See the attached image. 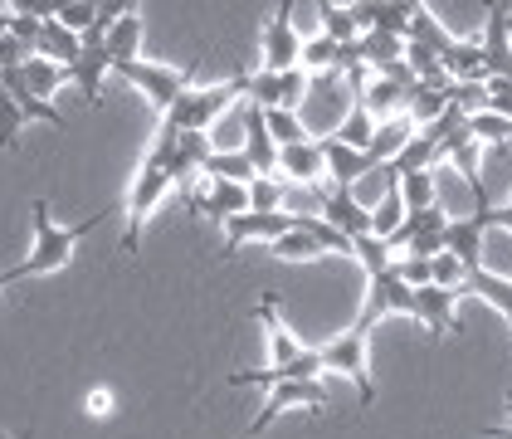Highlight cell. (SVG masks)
I'll use <instances>...</instances> for the list:
<instances>
[{
	"label": "cell",
	"instance_id": "1",
	"mask_svg": "<svg viewBox=\"0 0 512 439\" xmlns=\"http://www.w3.org/2000/svg\"><path fill=\"white\" fill-rule=\"evenodd\" d=\"M30 215H35V249H30L15 269H5V274H0V288H10V283H20V279H35V274H54L59 264H69L74 244H79L83 235H93V230L103 225V215H108V210L88 215V220L69 225V230H64V225H54L49 200H35V205H30Z\"/></svg>",
	"mask_w": 512,
	"mask_h": 439
},
{
	"label": "cell",
	"instance_id": "2",
	"mask_svg": "<svg viewBox=\"0 0 512 439\" xmlns=\"http://www.w3.org/2000/svg\"><path fill=\"white\" fill-rule=\"evenodd\" d=\"M176 137H181V132L157 127V142H152V152H147L137 181H132V191H127V235H122V254H137L147 215H152L157 200L171 191V171H166V166H171V152H176Z\"/></svg>",
	"mask_w": 512,
	"mask_h": 439
},
{
	"label": "cell",
	"instance_id": "3",
	"mask_svg": "<svg viewBox=\"0 0 512 439\" xmlns=\"http://www.w3.org/2000/svg\"><path fill=\"white\" fill-rule=\"evenodd\" d=\"M235 98H249V74H235V79L215 83V88H186L176 98V108L161 118V127L166 132H210L235 108Z\"/></svg>",
	"mask_w": 512,
	"mask_h": 439
},
{
	"label": "cell",
	"instance_id": "4",
	"mask_svg": "<svg viewBox=\"0 0 512 439\" xmlns=\"http://www.w3.org/2000/svg\"><path fill=\"white\" fill-rule=\"evenodd\" d=\"M352 108H356V88L347 83L342 69L308 74V98H303V108H298V118H303V127H308V137H313V132L332 137Z\"/></svg>",
	"mask_w": 512,
	"mask_h": 439
},
{
	"label": "cell",
	"instance_id": "5",
	"mask_svg": "<svg viewBox=\"0 0 512 439\" xmlns=\"http://www.w3.org/2000/svg\"><path fill=\"white\" fill-rule=\"evenodd\" d=\"M113 74L132 83L137 93H147L152 103L161 108V118L176 108V98L191 88V69H171V64H147V59H132V64H118Z\"/></svg>",
	"mask_w": 512,
	"mask_h": 439
},
{
	"label": "cell",
	"instance_id": "6",
	"mask_svg": "<svg viewBox=\"0 0 512 439\" xmlns=\"http://www.w3.org/2000/svg\"><path fill=\"white\" fill-rule=\"evenodd\" d=\"M322 352V371H337V376H347L356 386V396L361 405H371L376 400V386H371V366H366V332H356L347 327L342 337H332L327 347H317Z\"/></svg>",
	"mask_w": 512,
	"mask_h": 439
},
{
	"label": "cell",
	"instance_id": "7",
	"mask_svg": "<svg viewBox=\"0 0 512 439\" xmlns=\"http://www.w3.org/2000/svg\"><path fill=\"white\" fill-rule=\"evenodd\" d=\"M303 69V35L293 25V0H283L274 20L264 25V74H288Z\"/></svg>",
	"mask_w": 512,
	"mask_h": 439
},
{
	"label": "cell",
	"instance_id": "8",
	"mask_svg": "<svg viewBox=\"0 0 512 439\" xmlns=\"http://www.w3.org/2000/svg\"><path fill=\"white\" fill-rule=\"evenodd\" d=\"M391 313H405V318H415V288H405L395 269L386 274H376V279L366 283V308H361V318L352 322L356 332H371L381 318H391Z\"/></svg>",
	"mask_w": 512,
	"mask_h": 439
},
{
	"label": "cell",
	"instance_id": "9",
	"mask_svg": "<svg viewBox=\"0 0 512 439\" xmlns=\"http://www.w3.org/2000/svg\"><path fill=\"white\" fill-rule=\"evenodd\" d=\"M308 98V69H288V74H249V103L254 108H283V113H298Z\"/></svg>",
	"mask_w": 512,
	"mask_h": 439
},
{
	"label": "cell",
	"instance_id": "10",
	"mask_svg": "<svg viewBox=\"0 0 512 439\" xmlns=\"http://www.w3.org/2000/svg\"><path fill=\"white\" fill-rule=\"evenodd\" d=\"M293 405H308V410H327V391H322V381H278L269 400H264V410L254 415V425H249V435H264L269 425H274L283 410H293Z\"/></svg>",
	"mask_w": 512,
	"mask_h": 439
},
{
	"label": "cell",
	"instance_id": "11",
	"mask_svg": "<svg viewBox=\"0 0 512 439\" xmlns=\"http://www.w3.org/2000/svg\"><path fill=\"white\" fill-rule=\"evenodd\" d=\"M288 230H298V220H293V215H283V210H278V215H254V210H249V215L225 220V249H220V254H225V259H235L249 240L274 244V240H283Z\"/></svg>",
	"mask_w": 512,
	"mask_h": 439
},
{
	"label": "cell",
	"instance_id": "12",
	"mask_svg": "<svg viewBox=\"0 0 512 439\" xmlns=\"http://www.w3.org/2000/svg\"><path fill=\"white\" fill-rule=\"evenodd\" d=\"M483 64H488V79H512V5L498 0L488 5V25H483Z\"/></svg>",
	"mask_w": 512,
	"mask_h": 439
},
{
	"label": "cell",
	"instance_id": "13",
	"mask_svg": "<svg viewBox=\"0 0 512 439\" xmlns=\"http://www.w3.org/2000/svg\"><path fill=\"white\" fill-rule=\"evenodd\" d=\"M191 210L196 215H210V220H235V215H249V186L239 181H210L191 191Z\"/></svg>",
	"mask_w": 512,
	"mask_h": 439
},
{
	"label": "cell",
	"instance_id": "14",
	"mask_svg": "<svg viewBox=\"0 0 512 439\" xmlns=\"http://www.w3.org/2000/svg\"><path fill=\"white\" fill-rule=\"evenodd\" d=\"M361 35L366 30H381V35H395V40H410V15H415V0H361L352 5Z\"/></svg>",
	"mask_w": 512,
	"mask_h": 439
},
{
	"label": "cell",
	"instance_id": "15",
	"mask_svg": "<svg viewBox=\"0 0 512 439\" xmlns=\"http://www.w3.org/2000/svg\"><path fill=\"white\" fill-rule=\"evenodd\" d=\"M278 181L288 186H322L327 181V157H322V142H298V147H283L278 152Z\"/></svg>",
	"mask_w": 512,
	"mask_h": 439
},
{
	"label": "cell",
	"instance_id": "16",
	"mask_svg": "<svg viewBox=\"0 0 512 439\" xmlns=\"http://www.w3.org/2000/svg\"><path fill=\"white\" fill-rule=\"evenodd\" d=\"M322 142V157H327V181L337 186V191H352L356 181H366L371 171H376V161L371 152H356V147H342L337 137H317Z\"/></svg>",
	"mask_w": 512,
	"mask_h": 439
},
{
	"label": "cell",
	"instance_id": "17",
	"mask_svg": "<svg viewBox=\"0 0 512 439\" xmlns=\"http://www.w3.org/2000/svg\"><path fill=\"white\" fill-rule=\"evenodd\" d=\"M322 220L332 225V230H342L347 240H366L371 235V210L352 196V191H337V186H327V200H322Z\"/></svg>",
	"mask_w": 512,
	"mask_h": 439
},
{
	"label": "cell",
	"instance_id": "18",
	"mask_svg": "<svg viewBox=\"0 0 512 439\" xmlns=\"http://www.w3.org/2000/svg\"><path fill=\"white\" fill-rule=\"evenodd\" d=\"M244 157H249V166L259 176H274L278 171V142L264 127V108H254V103H244Z\"/></svg>",
	"mask_w": 512,
	"mask_h": 439
},
{
	"label": "cell",
	"instance_id": "19",
	"mask_svg": "<svg viewBox=\"0 0 512 439\" xmlns=\"http://www.w3.org/2000/svg\"><path fill=\"white\" fill-rule=\"evenodd\" d=\"M254 318L264 322V332H269V366H274V371L293 366V361L308 352V347H303V342H298V337H293V332L283 327V318H278V303H274V298H264V303L254 308Z\"/></svg>",
	"mask_w": 512,
	"mask_h": 439
},
{
	"label": "cell",
	"instance_id": "20",
	"mask_svg": "<svg viewBox=\"0 0 512 439\" xmlns=\"http://www.w3.org/2000/svg\"><path fill=\"white\" fill-rule=\"evenodd\" d=\"M205 161H210V137L205 132H181L176 137V152H171V186H191L196 176H205Z\"/></svg>",
	"mask_w": 512,
	"mask_h": 439
},
{
	"label": "cell",
	"instance_id": "21",
	"mask_svg": "<svg viewBox=\"0 0 512 439\" xmlns=\"http://www.w3.org/2000/svg\"><path fill=\"white\" fill-rule=\"evenodd\" d=\"M454 303H459L454 288H439V283L415 288V318L425 322L434 337H449V332H454Z\"/></svg>",
	"mask_w": 512,
	"mask_h": 439
},
{
	"label": "cell",
	"instance_id": "22",
	"mask_svg": "<svg viewBox=\"0 0 512 439\" xmlns=\"http://www.w3.org/2000/svg\"><path fill=\"white\" fill-rule=\"evenodd\" d=\"M483 235H488V230H483L473 215L449 220V225H444V254H454V259L473 274V269H483Z\"/></svg>",
	"mask_w": 512,
	"mask_h": 439
},
{
	"label": "cell",
	"instance_id": "23",
	"mask_svg": "<svg viewBox=\"0 0 512 439\" xmlns=\"http://www.w3.org/2000/svg\"><path fill=\"white\" fill-rule=\"evenodd\" d=\"M410 137H415V122L400 113V118H391V122H376V137H371V147H366V152H371L376 166H391V161L410 147Z\"/></svg>",
	"mask_w": 512,
	"mask_h": 439
},
{
	"label": "cell",
	"instance_id": "24",
	"mask_svg": "<svg viewBox=\"0 0 512 439\" xmlns=\"http://www.w3.org/2000/svg\"><path fill=\"white\" fill-rule=\"evenodd\" d=\"M449 108H454V103H449V88H425V83H415L410 98H405V118L415 122V132H425V127L439 122Z\"/></svg>",
	"mask_w": 512,
	"mask_h": 439
},
{
	"label": "cell",
	"instance_id": "25",
	"mask_svg": "<svg viewBox=\"0 0 512 439\" xmlns=\"http://www.w3.org/2000/svg\"><path fill=\"white\" fill-rule=\"evenodd\" d=\"M405 44H425L430 54H439V64H444V54H449L459 40H454V35H449V30L434 20L430 5H415V15H410V40H405Z\"/></svg>",
	"mask_w": 512,
	"mask_h": 439
},
{
	"label": "cell",
	"instance_id": "26",
	"mask_svg": "<svg viewBox=\"0 0 512 439\" xmlns=\"http://www.w3.org/2000/svg\"><path fill=\"white\" fill-rule=\"evenodd\" d=\"M137 44H142V15H137V5H127L122 20L108 30V59H113V69L137 59Z\"/></svg>",
	"mask_w": 512,
	"mask_h": 439
},
{
	"label": "cell",
	"instance_id": "27",
	"mask_svg": "<svg viewBox=\"0 0 512 439\" xmlns=\"http://www.w3.org/2000/svg\"><path fill=\"white\" fill-rule=\"evenodd\" d=\"M464 293H478L483 303H493L512 327V283L508 279H498V274H488V269H473L469 279H464Z\"/></svg>",
	"mask_w": 512,
	"mask_h": 439
},
{
	"label": "cell",
	"instance_id": "28",
	"mask_svg": "<svg viewBox=\"0 0 512 439\" xmlns=\"http://www.w3.org/2000/svg\"><path fill=\"white\" fill-rule=\"evenodd\" d=\"M20 74H25L30 93H35L40 103H49V98H54V93H59V88L69 83V69H64V64H49V59H40V54H35V59H30V64H25Z\"/></svg>",
	"mask_w": 512,
	"mask_h": 439
},
{
	"label": "cell",
	"instance_id": "29",
	"mask_svg": "<svg viewBox=\"0 0 512 439\" xmlns=\"http://www.w3.org/2000/svg\"><path fill=\"white\" fill-rule=\"evenodd\" d=\"M444 225H449V220H444V210H439V205H434V210H405V225H400V230H395L386 244H391V254H395V249H410V244L420 240V235L444 230Z\"/></svg>",
	"mask_w": 512,
	"mask_h": 439
},
{
	"label": "cell",
	"instance_id": "30",
	"mask_svg": "<svg viewBox=\"0 0 512 439\" xmlns=\"http://www.w3.org/2000/svg\"><path fill=\"white\" fill-rule=\"evenodd\" d=\"M356 54H361V64H371V69H386V64H395V59H405V40L381 35V30H366V35L356 40Z\"/></svg>",
	"mask_w": 512,
	"mask_h": 439
},
{
	"label": "cell",
	"instance_id": "31",
	"mask_svg": "<svg viewBox=\"0 0 512 439\" xmlns=\"http://www.w3.org/2000/svg\"><path fill=\"white\" fill-rule=\"evenodd\" d=\"M317 15H322V35L337 44H356L361 40V25H356L352 5H332V0H322L317 5Z\"/></svg>",
	"mask_w": 512,
	"mask_h": 439
},
{
	"label": "cell",
	"instance_id": "32",
	"mask_svg": "<svg viewBox=\"0 0 512 439\" xmlns=\"http://www.w3.org/2000/svg\"><path fill=\"white\" fill-rule=\"evenodd\" d=\"M400 196H405V210H434L439 205V171L400 176Z\"/></svg>",
	"mask_w": 512,
	"mask_h": 439
},
{
	"label": "cell",
	"instance_id": "33",
	"mask_svg": "<svg viewBox=\"0 0 512 439\" xmlns=\"http://www.w3.org/2000/svg\"><path fill=\"white\" fill-rule=\"evenodd\" d=\"M400 225H405V196H400V186H391L386 196L376 200V210H371V235L376 240H391Z\"/></svg>",
	"mask_w": 512,
	"mask_h": 439
},
{
	"label": "cell",
	"instance_id": "34",
	"mask_svg": "<svg viewBox=\"0 0 512 439\" xmlns=\"http://www.w3.org/2000/svg\"><path fill=\"white\" fill-rule=\"evenodd\" d=\"M205 176H210V181H239V186H249L259 171L249 166V157H244V152H210V161H205Z\"/></svg>",
	"mask_w": 512,
	"mask_h": 439
},
{
	"label": "cell",
	"instance_id": "35",
	"mask_svg": "<svg viewBox=\"0 0 512 439\" xmlns=\"http://www.w3.org/2000/svg\"><path fill=\"white\" fill-rule=\"evenodd\" d=\"M332 137H337L342 147H356V152H366V147H371V137H376V118H371V113H366V108L356 103L352 113L342 118V127L332 132Z\"/></svg>",
	"mask_w": 512,
	"mask_h": 439
},
{
	"label": "cell",
	"instance_id": "36",
	"mask_svg": "<svg viewBox=\"0 0 512 439\" xmlns=\"http://www.w3.org/2000/svg\"><path fill=\"white\" fill-rule=\"evenodd\" d=\"M264 127H269V137L278 142V152H283V147H298V142H313L303 118H298V113H283V108H269V113H264Z\"/></svg>",
	"mask_w": 512,
	"mask_h": 439
},
{
	"label": "cell",
	"instance_id": "37",
	"mask_svg": "<svg viewBox=\"0 0 512 439\" xmlns=\"http://www.w3.org/2000/svg\"><path fill=\"white\" fill-rule=\"evenodd\" d=\"M483 269L512 283V235L508 230H488V235H483Z\"/></svg>",
	"mask_w": 512,
	"mask_h": 439
},
{
	"label": "cell",
	"instance_id": "38",
	"mask_svg": "<svg viewBox=\"0 0 512 439\" xmlns=\"http://www.w3.org/2000/svg\"><path fill=\"white\" fill-rule=\"evenodd\" d=\"M269 249H274L278 259H288V264H303V259H322V254H327V249H322L308 230H288V235H283V240H274Z\"/></svg>",
	"mask_w": 512,
	"mask_h": 439
},
{
	"label": "cell",
	"instance_id": "39",
	"mask_svg": "<svg viewBox=\"0 0 512 439\" xmlns=\"http://www.w3.org/2000/svg\"><path fill=\"white\" fill-rule=\"evenodd\" d=\"M469 137L478 142V147H483V142H488V147H508V142H512V122L498 118V113H473V118H469Z\"/></svg>",
	"mask_w": 512,
	"mask_h": 439
},
{
	"label": "cell",
	"instance_id": "40",
	"mask_svg": "<svg viewBox=\"0 0 512 439\" xmlns=\"http://www.w3.org/2000/svg\"><path fill=\"white\" fill-rule=\"evenodd\" d=\"M249 210L254 215H278L283 210V181L278 176H254L249 181Z\"/></svg>",
	"mask_w": 512,
	"mask_h": 439
},
{
	"label": "cell",
	"instance_id": "41",
	"mask_svg": "<svg viewBox=\"0 0 512 439\" xmlns=\"http://www.w3.org/2000/svg\"><path fill=\"white\" fill-rule=\"evenodd\" d=\"M352 254L361 259V269H366V279H376V274H386L395 259H391V244L386 240H376V235H366V240H356L352 244Z\"/></svg>",
	"mask_w": 512,
	"mask_h": 439
},
{
	"label": "cell",
	"instance_id": "42",
	"mask_svg": "<svg viewBox=\"0 0 512 439\" xmlns=\"http://www.w3.org/2000/svg\"><path fill=\"white\" fill-rule=\"evenodd\" d=\"M25 122H30V118L20 113V103H15V98L0 88V152H10V147L20 142V127H25Z\"/></svg>",
	"mask_w": 512,
	"mask_h": 439
},
{
	"label": "cell",
	"instance_id": "43",
	"mask_svg": "<svg viewBox=\"0 0 512 439\" xmlns=\"http://www.w3.org/2000/svg\"><path fill=\"white\" fill-rule=\"evenodd\" d=\"M391 269L400 274V283H405V288H430V283H434V259H420V254H400Z\"/></svg>",
	"mask_w": 512,
	"mask_h": 439
},
{
	"label": "cell",
	"instance_id": "44",
	"mask_svg": "<svg viewBox=\"0 0 512 439\" xmlns=\"http://www.w3.org/2000/svg\"><path fill=\"white\" fill-rule=\"evenodd\" d=\"M54 20L83 40V35H88V25L98 20V5H93V0H69V5H59V10H54Z\"/></svg>",
	"mask_w": 512,
	"mask_h": 439
},
{
	"label": "cell",
	"instance_id": "45",
	"mask_svg": "<svg viewBox=\"0 0 512 439\" xmlns=\"http://www.w3.org/2000/svg\"><path fill=\"white\" fill-rule=\"evenodd\" d=\"M464 279H469V269H464L454 254H439V259H434V283H439V288H454V293H464Z\"/></svg>",
	"mask_w": 512,
	"mask_h": 439
},
{
	"label": "cell",
	"instance_id": "46",
	"mask_svg": "<svg viewBox=\"0 0 512 439\" xmlns=\"http://www.w3.org/2000/svg\"><path fill=\"white\" fill-rule=\"evenodd\" d=\"M30 59H35V49H30V44H20L10 30L0 35V69H25Z\"/></svg>",
	"mask_w": 512,
	"mask_h": 439
},
{
	"label": "cell",
	"instance_id": "47",
	"mask_svg": "<svg viewBox=\"0 0 512 439\" xmlns=\"http://www.w3.org/2000/svg\"><path fill=\"white\" fill-rule=\"evenodd\" d=\"M488 113L512 122V83L508 79H488Z\"/></svg>",
	"mask_w": 512,
	"mask_h": 439
},
{
	"label": "cell",
	"instance_id": "48",
	"mask_svg": "<svg viewBox=\"0 0 512 439\" xmlns=\"http://www.w3.org/2000/svg\"><path fill=\"white\" fill-rule=\"evenodd\" d=\"M88 405H93V415H108V405H113V400L103 396V391H93V396H88Z\"/></svg>",
	"mask_w": 512,
	"mask_h": 439
},
{
	"label": "cell",
	"instance_id": "49",
	"mask_svg": "<svg viewBox=\"0 0 512 439\" xmlns=\"http://www.w3.org/2000/svg\"><path fill=\"white\" fill-rule=\"evenodd\" d=\"M483 435H488V439H512V425H488Z\"/></svg>",
	"mask_w": 512,
	"mask_h": 439
},
{
	"label": "cell",
	"instance_id": "50",
	"mask_svg": "<svg viewBox=\"0 0 512 439\" xmlns=\"http://www.w3.org/2000/svg\"><path fill=\"white\" fill-rule=\"evenodd\" d=\"M503 405H508V415H512V396H508V400H503Z\"/></svg>",
	"mask_w": 512,
	"mask_h": 439
},
{
	"label": "cell",
	"instance_id": "51",
	"mask_svg": "<svg viewBox=\"0 0 512 439\" xmlns=\"http://www.w3.org/2000/svg\"><path fill=\"white\" fill-rule=\"evenodd\" d=\"M0 439H25V435H0Z\"/></svg>",
	"mask_w": 512,
	"mask_h": 439
}]
</instances>
